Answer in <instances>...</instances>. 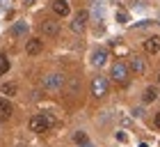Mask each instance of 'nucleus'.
<instances>
[{
  "mask_svg": "<svg viewBox=\"0 0 160 147\" xmlns=\"http://www.w3.org/2000/svg\"><path fill=\"white\" fill-rule=\"evenodd\" d=\"M158 23H160V14H158Z\"/></svg>",
  "mask_w": 160,
  "mask_h": 147,
  "instance_id": "5701e85b",
  "label": "nucleus"
},
{
  "mask_svg": "<svg viewBox=\"0 0 160 147\" xmlns=\"http://www.w3.org/2000/svg\"><path fill=\"white\" fill-rule=\"evenodd\" d=\"M117 21L119 23H128V14L126 12H117Z\"/></svg>",
  "mask_w": 160,
  "mask_h": 147,
  "instance_id": "a211bd4d",
  "label": "nucleus"
},
{
  "mask_svg": "<svg viewBox=\"0 0 160 147\" xmlns=\"http://www.w3.org/2000/svg\"><path fill=\"white\" fill-rule=\"evenodd\" d=\"M53 124H55V117L50 113H39L30 117V131H34V133H46V131H50Z\"/></svg>",
  "mask_w": 160,
  "mask_h": 147,
  "instance_id": "f257e3e1",
  "label": "nucleus"
},
{
  "mask_svg": "<svg viewBox=\"0 0 160 147\" xmlns=\"http://www.w3.org/2000/svg\"><path fill=\"white\" fill-rule=\"evenodd\" d=\"M41 48H43L41 39H30V41L25 44V53H28V55H39Z\"/></svg>",
  "mask_w": 160,
  "mask_h": 147,
  "instance_id": "9d476101",
  "label": "nucleus"
},
{
  "mask_svg": "<svg viewBox=\"0 0 160 147\" xmlns=\"http://www.w3.org/2000/svg\"><path fill=\"white\" fill-rule=\"evenodd\" d=\"M0 90H2L5 97H14V94H16V83H2Z\"/></svg>",
  "mask_w": 160,
  "mask_h": 147,
  "instance_id": "2eb2a0df",
  "label": "nucleus"
},
{
  "mask_svg": "<svg viewBox=\"0 0 160 147\" xmlns=\"http://www.w3.org/2000/svg\"><path fill=\"white\" fill-rule=\"evenodd\" d=\"M144 51H147L149 55L160 53V37H149V39H144Z\"/></svg>",
  "mask_w": 160,
  "mask_h": 147,
  "instance_id": "6e6552de",
  "label": "nucleus"
},
{
  "mask_svg": "<svg viewBox=\"0 0 160 147\" xmlns=\"http://www.w3.org/2000/svg\"><path fill=\"white\" fill-rule=\"evenodd\" d=\"M105 62H108V48H96L92 55V64L94 67H103Z\"/></svg>",
  "mask_w": 160,
  "mask_h": 147,
  "instance_id": "1a4fd4ad",
  "label": "nucleus"
},
{
  "mask_svg": "<svg viewBox=\"0 0 160 147\" xmlns=\"http://www.w3.org/2000/svg\"><path fill=\"white\" fill-rule=\"evenodd\" d=\"M41 35L43 37H57L60 35V23H57V21H50V19L41 21Z\"/></svg>",
  "mask_w": 160,
  "mask_h": 147,
  "instance_id": "423d86ee",
  "label": "nucleus"
},
{
  "mask_svg": "<svg viewBox=\"0 0 160 147\" xmlns=\"http://www.w3.org/2000/svg\"><path fill=\"white\" fill-rule=\"evenodd\" d=\"M128 67H130V71H135L137 76H142V74L147 71V62H144V57L133 55V57H130V64H128Z\"/></svg>",
  "mask_w": 160,
  "mask_h": 147,
  "instance_id": "0eeeda50",
  "label": "nucleus"
},
{
  "mask_svg": "<svg viewBox=\"0 0 160 147\" xmlns=\"http://www.w3.org/2000/svg\"><path fill=\"white\" fill-rule=\"evenodd\" d=\"M87 19H89V12H87V9H80L76 16H73V21H71V32L82 35L85 28H87Z\"/></svg>",
  "mask_w": 160,
  "mask_h": 147,
  "instance_id": "20e7f679",
  "label": "nucleus"
},
{
  "mask_svg": "<svg viewBox=\"0 0 160 147\" xmlns=\"http://www.w3.org/2000/svg\"><path fill=\"white\" fill-rule=\"evenodd\" d=\"M53 12L57 14V16H67L69 14V3L67 0H55L53 3Z\"/></svg>",
  "mask_w": 160,
  "mask_h": 147,
  "instance_id": "f8f14e48",
  "label": "nucleus"
},
{
  "mask_svg": "<svg viewBox=\"0 0 160 147\" xmlns=\"http://www.w3.org/2000/svg\"><path fill=\"white\" fill-rule=\"evenodd\" d=\"M64 85V76L62 74H48V76H43V87L50 92H60Z\"/></svg>",
  "mask_w": 160,
  "mask_h": 147,
  "instance_id": "39448f33",
  "label": "nucleus"
},
{
  "mask_svg": "<svg viewBox=\"0 0 160 147\" xmlns=\"http://www.w3.org/2000/svg\"><path fill=\"white\" fill-rule=\"evenodd\" d=\"M78 147H94L92 143H85V145H78Z\"/></svg>",
  "mask_w": 160,
  "mask_h": 147,
  "instance_id": "412c9836",
  "label": "nucleus"
},
{
  "mask_svg": "<svg viewBox=\"0 0 160 147\" xmlns=\"http://www.w3.org/2000/svg\"><path fill=\"white\" fill-rule=\"evenodd\" d=\"M25 32H28V23H23V21H18V23L12 28V35L14 37H23Z\"/></svg>",
  "mask_w": 160,
  "mask_h": 147,
  "instance_id": "4468645a",
  "label": "nucleus"
},
{
  "mask_svg": "<svg viewBox=\"0 0 160 147\" xmlns=\"http://www.w3.org/2000/svg\"><path fill=\"white\" fill-rule=\"evenodd\" d=\"M117 140H119V143H126V133H121V131H119V133H117Z\"/></svg>",
  "mask_w": 160,
  "mask_h": 147,
  "instance_id": "6ab92c4d",
  "label": "nucleus"
},
{
  "mask_svg": "<svg viewBox=\"0 0 160 147\" xmlns=\"http://www.w3.org/2000/svg\"><path fill=\"white\" fill-rule=\"evenodd\" d=\"M7 71H9V60L2 55V57H0V76H5Z\"/></svg>",
  "mask_w": 160,
  "mask_h": 147,
  "instance_id": "f3484780",
  "label": "nucleus"
},
{
  "mask_svg": "<svg viewBox=\"0 0 160 147\" xmlns=\"http://www.w3.org/2000/svg\"><path fill=\"white\" fill-rule=\"evenodd\" d=\"M73 140H76V145H85V143H89V138H87L85 131H78V133L73 136Z\"/></svg>",
  "mask_w": 160,
  "mask_h": 147,
  "instance_id": "dca6fc26",
  "label": "nucleus"
},
{
  "mask_svg": "<svg viewBox=\"0 0 160 147\" xmlns=\"http://www.w3.org/2000/svg\"><path fill=\"white\" fill-rule=\"evenodd\" d=\"M12 113H14L12 104H9L7 99H2V97H0V120H9V117H12Z\"/></svg>",
  "mask_w": 160,
  "mask_h": 147,
  "instance_id": "9b49d317",
  "label": "nucleus"
},
{
  "mask_svg": "<svg viewBox=\"0 0 160 147\" xmlns=\"http://www.w3.org/2000/svg\"><path fill=\"white\" fill-rule=\"evenodd\" d=\"M156 129H160V113L156 115Z\"/></svg>",
  "mask_w": 160,
  "mask_h": 147,
  "instance_id": "aec40b11",
  "label": "nucleus"
},
{
  "mask_svg": "<svg viewBox=\"0 0 160 147\" xmlns=\"http://www.w3.org/2000/svg\"><path fill=\"white\" fill-rule=\"evenodd\" d=\"M32 3H34V0H28V5H32Z\"/></svg>",
  "mask_w": 160,
  "mask_h": 147,
  "instance_id": "4be33fe9",
  "label": "nucleus"
},
{
  "mask_svg": "<svg viewBox=\"0 0 160 147\" xmlns=\"http://www.w3.org/2000/svg\"><path fill=\"white\" fill-rule=\"evenodd\" d=\"M128 74H130V67L126 62H114L112 64V71H110V76H112V80L114 83H119V85H126L128 83Z\"/></svg>",
  "mask_w": 160,
  "mask_h": 147,
  "instance_id": "f03ea898",
  "label": "nucleus"
},
{
  "mask_svg": "<svg viewBox=\"0 0 160 147\" xmlns=\"http://www.w3.org/2000/svg\"><path fill=\"white\" fill-rule=\"evenodd\" d=\"M156 99H158V90L156 87H147L144 94H142V101L144 104H151V101H156Z\"/></svg>",
  "mask_w": 160,
  "mask_h": 147,
  "instance_id": "ddd939ff",
  "label": "nucleus"
},
{
  "mask_svg": "<svg viewBox=\"0 0 160 147\" xmlns=\"http://www.w3.org/2000/svg\"><path fill=\"white\" fill-rule=\"evenodd\" d=\"M158 83H160V74H158Z\"/></svg>",
  "mask_w": 160,
  "mask_h": 147,
  "instance_id": "b1692460",
  "label": "nucleus"
},
{
  "mask_svg": "<svg viewBox=\"0 0 160 147\" xmlns=\"http://www.w3.org/2000/svg\"><path fill=\"white\" fill-rule=\"evenodd\" d=\"M89 87H92V94H94L96 99L105 97V94H108V90H110V85H108V78H103V76H94Z\"/></svg>",
  "mask_w": 160,
  "mask_h": 147,
  "instance_id": "7ed1b4c3",
  "label": "nucleus"
}]
</instances>
